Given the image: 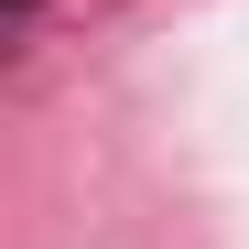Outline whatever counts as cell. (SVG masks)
Returning a JSON list of instances; mask_svg holds the SVG:
<instances>
[{"label":"cell","instance_id":"obj_1","mask_svg":"<svg viewBox=\"0 0 249 249\" xmlns=\"http://www.w3.org/2000/svg\"><path fill=\"white\" fill-rule=\"evenodd\" d=\"M33 22H44V0H11V33H33Z\"/></svg>","mask_w":249,"mask_h":249}]
</instances>
